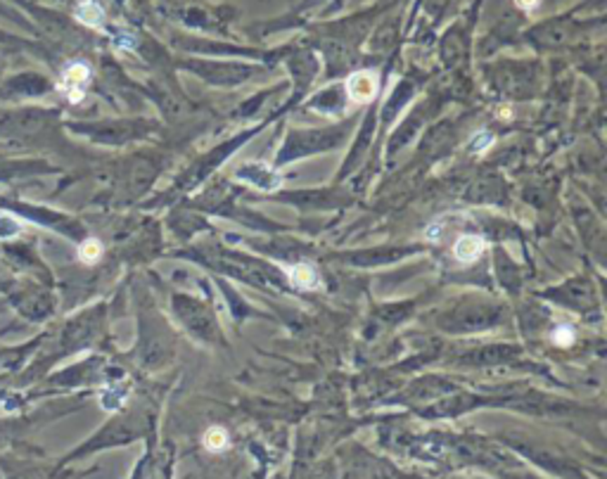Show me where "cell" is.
<instances>
[{"label": "cell", "instance_id": "1", "mask_svg": "<svg viewBox=\"0 0 607 479\" xmlns=\"http://www.w3.org/2000/svg\"><path fill=\"white\" fill-rule=\"evenodd\" d=\"M88 76H91V72H88L86 64H72V67L64 69V74H62V91L69 93V100H81V95H83V91H81V86L86 83Z\"/></svg>", "mask_w": 607, "mask_h": 479}, {"label": "cell", "instance_id": "2", "mask_svg": "<svg viewBox=\"0 0 607 479\" xmlns=\"http://www.w3.org/2000/svg\"><path fill=\"white\" fill-rule=\"evenodd\" d=\"M347 91L354 103H370L375 98V76L370 72H358L347 81Z\"/></svg>", "mask_w": 607, "mask_h": 479}, {"label": "cell", "instance_id": "3", "mask_svg": "<svg viewBox=\"0 0 607 479\" xmlns=\"http://www.w3.org/2000/svg\"><path fill=\"white\" fill-rule=\"evenodd\" d=\"M485 240L475 238V235H463V238L455 242L454 254L458 259L460 264H470L475 259H479V254L485 252Z\"/></svg>", "mask_w": 607, "mask_h": 479}, {"label": "cell", "instance_id": "4", "mask_svg": "<svg viewBox=\"0 0 607 479\" xmlns=\"http://www.w3.org/2000/svg\"><path fill=\"white\" fill-rule=\"evenodd\" d=\"M288 273H289V278H292V283H295L297 288H301V289H318L320 288L318 273L313 270V266H308V264L289 266Z\"/></svg>", "mask_w": 607, "mask_h": 479}, {"label": "cell", "instance_id": "5", "mask_svg": "<svg viewBox=\"0 0 607 479\" xmlns=\"http://www.w3.org/2000/svg\"><path fill=\"white\" fill-rule=\"evenodd\" d=\"M76 19L86 26H100L103 24V10L95 3H81L76 10Z\"/></svg>", "mask_w": 607, "mask_h": 479}, {"label": "cell", "instance_id": "6", "mask_svg": "<svg viewBox=\"0 0 607 479\" xmlns=\"http://www.w3.org/2000/svg\"><path fill=\"white\" fill-rule=\"evenodd\" d=\"M226 444H228V435L221 430V427H214V430H209L207 435H204V446H207L209 451L226 449Z\"/></svg>", "mask_w": 607, "mask_h": 479}, {"label": "cell", "instance_id": "7", "mask_svg": "<svg viewBox=\"0 0 607 479\" xmlns=\"http://www.w3.org/2000/svg\"><path fill=\"white\" fill-rule=\"evenodd\" d=\"M103 254V245H100L98 240H86L79 249V257L86 261V264H95Z\"/></svg>", "mask_w": 607, "mask_h": 479}, {"label": "cell", "instance_id": "8", "mask_svg": "<svg viewBox=\"0 0 607 479\" xmlns=\"http://www.w3.org/2000/svg\"><path fill=\"white\" fill-rule=\"evenodd\" d=\"M553 342L558 347H570L574 342V330L570 326H560L555 335H553Z\"/></svg>", "mask_w": 607, "mask_h": 479}, {"label": "cell", "instance_id": "9", "mask_svg": "<svg viewBox=\"0 0 607 479\" xmlns=\"http://www.w3.org/2000/svg\"><path fill=\"white\" fill-rule=\"evenodd\" d=\"M486 142H491V135L489 133L479 135L477 141H473V148L477 150V152H482V150H486Z\"/></svg>", "mask_w": 607, "mask_h": 479}, {"label": "cell", "instance_id": "10", "mask_svg": "<svg viewBox=\"0 0 607 479\" xmlns=\"http://www.w3.org/2000/svg\"><path fill=\"white\" fill-rule=\"evenodd\" d=\"M515 3L522 7V10H532V7L536 5L539 0H515Z\"/></svg>", "mask_w": 607, "mask_h": 479}]
</instances>
